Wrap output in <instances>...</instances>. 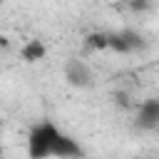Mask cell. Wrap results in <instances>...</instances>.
I'll list each match as a JSON object with an SVG mask.
<instances>
[{
  "instance_id": "1",
  "label": "cell",
  "mask_w": 159,
  "mask_h": 159,
  "mask_svg": "<svg viewBox=\"0 0 159 159\" xmlns=\"http://www.w3.org/2000/svg\"><path fill=\"white\" fill-rule=\"evenodd\" d=\"M27 157L30 159H80L82 147L62 132L52 119H40L27 134Z\"/></svg>"
},
{
  "instance_id": "2",
  "label": "cell",
  "mask_w": 159,
  "mask_h": 159,
  "mask_svg": "<svg viewBox=\"0 0 159 159\" xmlns=\"http://www.w3.org/2000/svg\"><path fill=\"white\" fill-rule=\"evenodd\" d=\"M62 75H65V82H67L70 87H75V89H87V87H92V82H94L92 67H89L84 60H80V57L67 60Z\"/></svg>"
},
{
  "instance_id": "3",
  "label": "cell",
  "mask_w": 159,
  "mask_h": 159,
  "mask_svg": "<svg viewBox=\"0 0 159 159\" xmlns=\"http://www.w3.org/2000/svg\"><path fill=\"white\" fill-rule=\"evenodd\" d=\"M107 47H112L114 52H137L147 47L144 35H139L137 30H119V32H107Z\"/></svg>"
},
{
  "instance_id": "4",
  "label": "cell",
  "mask_w": 159,
  "mask_h": 159,
  "mask_svg": "<svg viewBox=\"0 0 159 159\" xmlns=\"http://www.w3.org/2000/svg\"><path fill=\"white\" fill-rule=\"evenodd\" d=\"M142 132H154L159 127V99L157 97H149L139 104L137 109V122H134Z\"/></svg>"
},
{
  "instance_id": "5",
  "label": "cell",
  "mask_w": 159,
  "mask_h": 159,
  "mask_svg": "<svg viewBox=\"0 0 159 159\" xmlns=\"http://www.w3.org/2000/svg\"><path fill=\"white\" fill-rule=\"evenodd\" d=\"M45 55H47V45H45L42 40H27V42L20 47V57H22L27 65H35V62L45 60Z\"/></svg>"
},
{
  "instance_id": "6",
  "label": "cell",
  "mask_w": 159,
  "mask_h": 159,
  "mask_svg": "<svg viewBox=\"0 0 159 159\" xmlns=\"http://www.w3.org/2000/svg\"><path fill=\"white\" fill-rule=\"evenodd\" d=\"M87 45L89 47L107 50V32H92V35H87Z\"/></svg>"
},
{
  "instance_id": "7",
  "label": "cell",
  "mask_w": 159,
  "mask_h": 159,
  "mask_svg": "<svg viewBox=\"0 0 159 159\" xmlns=\"http://www.w3.org/2000/svg\"><path fill=\"white\" fill-rule=\"evenodd\" d=\"M129 7H132L134 12H142V10H149V7H152V0H132V2H129Z\"/></svg>"
}]
</instances>
